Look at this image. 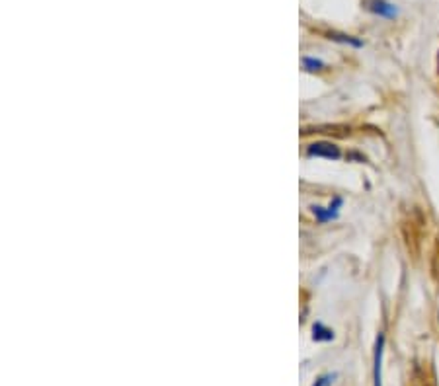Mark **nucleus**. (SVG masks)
<instances>
[{"label": "nucleus", "mask_w": 439, "mask_h": 386, "mask_svg": "<svg viewBox=\"0 0 439 386\" xmlns=\"http://www.w3.org/2000/svg\"><path fill=\"white\" fill-rule=\"evenodd\" d=\"M309 156H317V158H328V160H338L340 158V148L334 143H326V141H320V143H312L307 148Z\"/></svg>", "instance_id": "1"}, {"label": "nucleus", "mask_w": 439, "mask_h": 386, "mask_svg": "<svg viewBox=\"0 0 439 386\" xmlns=\"http://www.w3.org/2000/svg\"><path fill=\"white\" fill-rule=\"evenodd\" d=\"M342 197H334V201L330 203L328 207H320V205H312V215L317 217L319 223H328L332 218H338L340 207H342Z\"/></svg>", "instance_id": "2"}, {"label": "nucleus", "mask_w": 439, "mask_h": 386, "mask_svg": "<svg viewBox=\"0 0 439 386\" xmlns=\"http://www.w3.org/2000/svg\"><path fill=\"white\" fill-rule=\"evenodd\" d=\"M383 353L384 336L379 334L375 344V359H373V386H383Z\"/></svg>", "instance_id": "3"}, {"label": "nucleus", "mask_w": 439, "mask_h": 386, "mask_svg": "<svg viewBox=\"0 0 439 386\" xmlns=\"http://www.w3.org/2000/svg\"><path fill=\"white\" fill-rule=\"evenodd\" d=\"M365 6H367V10H371L373 14L381 18H394L399 14V10L394 8L391 2H387V0H367Z\"/></svg>", "instance_id": "4"}, {"label": "nucleus", "mask_w": 439, "mask_h": 386, "mask_svg": "<svg viewBox=\"0 0 439 386\" xmlns=\"http://www.w3.org/2000/svg\"><path fill=\"white\" fill-rule=\"evenodd\" d=\"M312 339L314 341H332L334 339V330H330L322 322H317L312 326Z\"/></svg>", "instance_id": "5"}, {"label": "nucleus", "mask_w": 439, "mask_h": 386, "mask_svg": "<svg viewBox=\"0 0 439 386\" xmlns=\"http://www.w3.org/2000/svg\"><path fill=\"white\" fill-rule=\"evenodd\" d=\"M303 69L304 71H309V73H317V71H322V69H324V63L319 61V59H312V57H304Z\"/></svg>", "instance_id": "6"}, {"label": "nucleus", "mask_w": 439, "mask_h": 386, "mask_svg": "<svg viewBox=\"0 0 439 386\" xmlns=\"http://www.w3.org/2000/svg\"><path fill=\"white\" fill-rule=\"evenodd\" d=\"M330 40L340 41V43H348L351 47H363V43L360 40H353L350 35H340V33H330Z\"/></svg>", "instance_id": "7"}, {"label": "nucleus", "mask_w": 439, "mask_h": 386, "mask_svg": "<svg viewBox=\"0 0 439 386\" xmlns=\"http://www.w3.org/2000/svg\"><path fill=\"white\" fill-rule=\"evenodd\" d=\"M336 378V373H328V375H322V377L317 378V382L312 386H330L334 382Z\"/></svg>", "instance_id": "8"}]
</instances>
